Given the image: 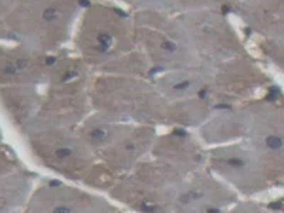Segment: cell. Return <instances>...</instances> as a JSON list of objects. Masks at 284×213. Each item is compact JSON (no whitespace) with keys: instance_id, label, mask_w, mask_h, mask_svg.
<instances>
[{"instance_id":"cell-13","label":"cell","mask_w":284,"mask_h":213,"mask_svg":"<svg viewBox=\"0 0 284 213\" xmlns=\"http://www.w3.org/2000/svg\"><path fill=\"white\" fill-rule=\"evenodd\" d=\"M53 212H55V213H60V212L68 213V212H71V209L70 208H54V210H53Z\"/></svg>"},{"instance_id":"cell-1","label":"cell","mask_w":284,"mask_h":213,"mask_svg":"<svg viewBox=\"0 0 284 213\" xmlns=\"http://www.w3.org/2000/svg\"><path fill=\"white\" fill-rule=\"evenodd\" d=\"M97 41H98V50L105 53L110 50L111 44H112V36L110 33H100L97 37Z\"/></svg>"},{"instance_id":"cell-16","label":"cell","mask_w":284,"mask_h":213,"mask_svg":"<svg viewBox=\"0 0 284 213\" xmlns=\"http://www.w3.org/2000/svg\"><path fill=\"white\" fill-rule=\"evenodd\" d=\"M206 95H208L206 89H200V91H199V97H200V98H206Z\"/></svg>"},{"instance_id":"cell-2","label":"cell","mask_w":284,"mask_h":213,"mask_svg":"<svg viewBox=\"0 0 284 213\" xmlns=\"http://www.w3.org/2000/svg\"><path fill=\"white\" fill-rule=\"evenodd\" d=\"M266 145L269 146L270 149H280L281 146H283V141L279 138V136H267V139H266Z\"/></svg>"},{"instance_id":"cell-5","label":"cell","mask_w":284,"mask_h":213,"mask_svg":"<svg viewBox=\"0 0 284 213\" xmlns=\"http://www.w3.org/2000/svg\"><path fill=\"white\" fill-rule=\"evenodd\" d=\"M200 198V193H196V192H188V193H185L183 196H180V202L182 203H189V202H192V200H195V199Z\"/></svg>"},{"instance_id":"cell-11","label":"cell","mask_w":284,"mask_h":213,"mask_svg":"<svg viewBox=\"0 0 284 213\" xmlns=\"http://www.w3.org/2000/svg\"><path fill=\"white\" fill-rule=\"evenodd\" d=\"M77 75H78V73H77V71H70V73H67V74L63 77V81H68V80L74 78V77H77Z\"/></svg>"},{"instance_id":"cell-8","label":"cell","mask_w":284,"mask_h":213,"mask_svg":"<svg viewBox=\"0 0 284 213\" xmlns=\"http://www.w3.org/2000/svg\"><path fill=\"white\" fill-rule=\"evenodd\" d=\"M161 49L166 50V51H175L176 50V44H175L173 41H164L162 45H161Z\"/></svg>"},{"instance_id":"cell-18","label":"cell","mask_w":284,"mask_h":213,"mask_svg":"<svg viewBox=\"0 0 284 213\" xmlns=\"http://www.w3.org/2000/svg\"><path fill=\"white\" fill-rule=\"evenodd\" d=\"M61 182H58V180H51L50 182V186H60Z\"/></svg>"},{"instance_id":"cell-9","label":"cell","mask_w":284,"mask_h":213,"mask_svg":"<svg viewBox=\"0 0 284 213\" xmlns=\"http://www.w3.org/2000/svg\"><path fill=\"white\" fill-rule=\"evenodd\" d=\"M189 81L186 80V81H182V83H179V84H176V85H173V89L175 91H183V89H186L188 87H189Z\"/></svg>"},{"instance_id":"cell-20","label":"cell","mask_w":284,"mask_h":213,"mask_svg":"<svg viewBox=\"0 0 284 213\" xmlns=\"http://www.w3.org/2000/svg\"><path fill=\"white\" fill-rule=\"evenodd\" d=\"M80 5H81V6H84V7H85V6H88V2H87V0H81V2H80Z\"/></svg>"},{"instance_id":"cell-6","label":"cell","mask_w":284,"mask_h":213,"mask_svg":"<svg viewBox=\"0 0 284 213\" xmlns=\"http://www.w3.org/2000/svg\"><path fill=\"white\" fill-rule=\"evenodd\" d=\"M226 162H227V165L232 166V168H242V166L246 165L243 159H240V158H230V159H227Z\"/></svg>"},{"instance_id":"cell-17","label":"cell","mask_w":284,"mask_h":213,"mask_svg":"<svg viewBox=\"0 0 284 213\" xmlns=\"http://www.w3.org/2000/svg\"><path fill=\"white\" fill-rule=\"evenodd\" d=\"M55 60H57V58H55V57H50V58H47V61H45V64H48V65H50V64H53V63H54Z\"/></svg>"},{"instance_id":"cell-15","label":"cell","mask_w":284,"mask_h":213,"mask_svg":"<svg viewBox=\"0 0 284 213\" xmlns=\"http://www.w3.org/2000/svg\"><path fill=\"white\" fill-rule=\"evenodd\" d=\"M214 108H216V109H229L230 105H227V104H220V105H216Z\"/></svg>"},{"instance_id":"cell-4","label":"cell","mask_w":284,"mask_h":213,"mask_svg":"<svg viewBox=\"0 0 284 213\" xmlns=\"http://www.w3.org/2000/svg\"><path fill=\"white\" fill-rule=\"evenodd\" d=\"M107 136V131L104 128H95L92 129L90 132V138L91 139H95V141H101Z\"/></svg>"},{"instance_id":"cell-10","label":"cell","mask_w":284,"mask_h":213,"mask_svg":"<svg viewBox=\"0 0 284 213\" xmlns=\"http://www.w3.org/2000/svg\"><path fill=\"white\" fill-rule=\"evenodd\" d=\"M16 68H17V71H20V70H24L27 65H29V61L27 60H17L14 63Z\"/></svg>"},{"instance_id":"cell-3","label":"cell","mask_w":284,"mask_h":213,"mask_svg":"<svg viewBox=\"0 0 284 213\" xmlns=\"http://www.w3.org/2000/svg\"><path fill=\"white\" fill-rule=\"evenodd\" d=\"M43 19L45 20V21H54V20L58 19V13H57V10L54 9V7H48V9L44 10V13H43Z\"/></svg>"},{"instance_id":"cell-14","label":"cell","mask_w":284,"mask_h":213,"mask_svg":"<svg viewBox=\"0 0 284 213\" xmlns=\"http://www.w3.org/2000/svg\"><path fill=\"white\" fill-rule=\"evenodd\" d=\"M173 134L175 135H179V136H186V132H185L183 129H175Z\"/></svg>"},{"instance_id":"cell-19","label":"cell","mask_w":284,"mask_h":213,"mask_svg":"<svg viewBox=\"0 0 284 213\" xmlns=\"http://www.w3.org/2000/svg\"><path fill=\"white\" fill-rule=\"evenodd\" d=\"M142 209L144 210H156L155 208H151V206H142Z\"/></svg>"},{"instance_id":"cell-12","label":"cell","mask_w":284,"mask_h":213,"mask_svg":"<svg viewBox=\"0 0 284 213\" xmlns=\"http://www.w3.org/2000/svg\"><path fill=\"white\" fill-rule=\"evenodd\" d=\"M5 71L7 73V74H14V73H17V68H16L14 64H11V65H7V67L5 68Z\"/></svg>"},{"instance_id":"cell-21","label":"cell","mask_w":284,"mask_h":213,"mask_svg":"<svg viewBox=\"0 0 284 213\" xmlns=\"http://www.w3.org/2000/svg\"><path fill=\"white\" fill-rule=\"evenodd\" d=\"M126 149H134V145H126Z\"/></svg>"},{"instance_id":"cell-7","label":"cell","mask_w":284,"mask_h":213,"mask_svg":"<svg viewBox=\"0 0 284 213\" xmlns=\"http://www.w3.org/2000/svg\"><path fill=\"white\" fill-rule=\"evenodd\" d=\"M55 155H57V158L65 159V158H68V156L71 155V149H68V148H60V149H57V151H55Z\"/></svg>"}]
</instances>
